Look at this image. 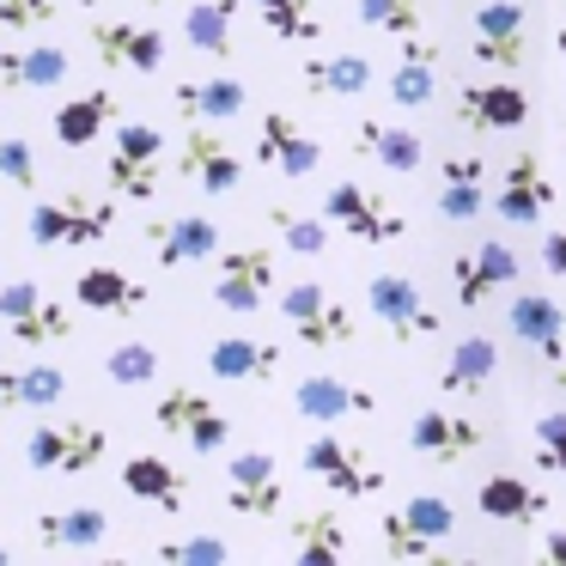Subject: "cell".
<instances>
[{"instance_id":"cell-42","label":"cell","mask_w":566,"mask_h":566,"mask_svg":"<svg viewBox=\"0 0 566 566\" xmlns=\"http://www.w3.org/2000/svg\"><path fill=\"white\" fill-rule=\"evenodd\" d=\"M269 220H274V232H281V244H286V250H298V256H323V250H329V213L274 208Z\"/></svg>"},{"instance_id":"cell-5","label":"cell","mask_w":566,"mask_h":566,"mask_svg":"<svg viewBox=\"0 0 566 566\" xmlns=\"http://www.w3.org/2000/svg\"><path fill=\"white\" fill-rule=\"evenodd\" d=\"M281 317H286V329H293L305 347H347L359 335L354 305H347L342 293H329L323 281H293V286H286V293H281Z\"/></svg>"},{"instance_id":"cell-35","label":"cell","mask_w":566,"mask_h":566,"mask_svg":"<svg viewBox=\"0 0 566 566\" xmlns=\"http://www.w3.org/2000/svg\"><path fill=\"white\" fill-rule=\"evenodd\" d=\"M298 86H305L311 98H359V92L371 86V62L366 55H311V62L298 67Z\"/></svg>"},{"instance_id":"cell-6","label":"cell","mask_w":566,"mask_h":566,"mask_svg":"<svg viewBox=\"0 0 566 566\" xmlns=\"http://www.w3.org/2000/svg\"><path fill=\"white\" fill-rule=\"evenodd\" d=\"M366 311L384 323V335H390L396 347H408V342H427V335H439V311L427 305V293H420L408 274H396V269H378L366 281Z\"/></svg>"},{"instance_id":"cell-22","label":"cell","mask_w":566,"mask_h":566,"mask_svg":"<svg viewBox=\"0 0 566 566\" xmlns=\"http://www.w3.org/2000/svg\"><path fill=\"white\" fill-rule=\"evenodd\" d=\"M505 329H512V342L536 347L542 359L566 354V305L548 293H517L512 305H505Z\"/></svg>"},{"instance_id":"cell-25","label":"cell","mask_w":566,"mask_h":566,"mask_svg":"<svg viewBox=\"0 0 566 566\" xmlns=\"http://www.w3.org/2000/svg\"><path fill=\"white\" fill-rule=\"evenodd\" d=\"M171 104H177V116H184V123H238V116L250 111V92H244V80H232V74L177 80Z\"/></svg>"},{"instance_id":"cell-50","label":"cell","mask_w":566,"mask_h":566,"mask_svg":"<svg viewBox=\"0 0 566 566\" xmlns=\"http://www.w3.org/2000/svg\"><path fill=\"white\" fill-rule=\"evenodd\" d=\"M542 560H554V566H566V524H554L548 536H542Z\"/></svg>"},{"instance_id":"cell-10","label":"cell","mask_w":566,"mask_h":566,"mask_svg":"<svg viewBox=\"0 0 566 566\" xmlns=\"http://www.w3.org/2000/svg\"><path fill=\"white\" fill-rule=\"evenodd\" d=\"M488 420H475V415H444V408H420L415 415V427H408V451L420 457V463H432V469H457V463H469L475 451H488Z\"/></svg>"},{"instance_id":"cell-21","label":"cell","mask_w":566,"mask_h":566,"mask_svg":"<svg viewBox=\"0 0 566 566\" xmlns=\"http://www.w3.org/2000/svg\"><path fill=\"white\" fill-rule=\"evenodd\" d=\"M256 165L262 171H281V177H311L323 165V147L286 111H269L256 123Z\"/></svg>"},{"instance_id":"cell-29","label":"cell","mask_w":566,"mask_h":566,"mask_svg":"<svg viewBox=\"0 0 566 566\" xmlns=\"http://www.w3.org/2000/svg\"><path fill=\"white\" fill-rule=\"evenodd\" d=\"M74 74L62 43H13V50H0V80L13 92H50Z\"/></svg>"},{"instance_id":"cell-7","label":"cell","mask_w":566,"mask_h":566,"mask_svg":"<svg viewBox=\"0 0 566 566\" xmlns=\"http://www.w3.org/2000/svg\"><path fill=\"white\" fill-rule=\"evenodd\" d=\"M159 165H165V135L153 123H123L111 140V196L116 201H153L159 196Z\"/></svg>"},{"instance_id":"cell-56","label":"cell","mask_w":566,"mask_h":566,"mask_svg":"<svg viewBox=\"0 0 566 566\" xmlns=\"http://www.w3.org/2000/svg\"><path fill=\"white\" fill-rule=\"evenodd\" d=\"M560 140H566V128H560Z\"/></svg>"},{"instance_id":"cell-19","label":"cell","mask_w":566,"mask_h":566,"mask_svg":"<svg viewBox=\"0 0 566 566\" xmlns=\"http://www.w3.org/2000/svg\"><path fill=\"white\" fill-rule=\"evenodd\" d=\"M92 50L104 67H128V74H159L165 67V31L135 25V19H92L86 25Z\"/></svg>"},{"instance_id":"cell-16","label":"cell","mask_w":566,"mask_h":566,"mask_svg":"<svg viewBox=\"0 0 566 566\" xmlns=\"http://www.w3.org/2000/svg\"><path fill=\"white\" fill-rule=\"evenodd\" d=\"M475 38H469V55H475L481 67H500V74H517L530 55V13L517 7V0H488L475 13Z\"/></svg>"},{"instance_id":"cell-32","label":"cell","mask_w":566,"mask_h":566,"mask_svg":"<svg viewBox=\"0 0 566 566\" xmlns=\"http://www.w3.org/2000/svg\"><path fill=\"white\" fill-rule=\"evenodd\" d=\"M286 542H293V560H305V566H335V560H347V548H354L335 505H317V512L293 517Z\"/></svg>"},{"instance_id":"cell-43","label":"cell","mask_w":566,"mask_h":566,"mask_svg":"<svg viewBox=\"0 0 566 566\" xmlns=\"http://www.w3.org/2000/svg\"><path fill=\"white\" fill-rule=\"evenodd\" d=\"M104 371H111L116 390H140V384L159 378V347L153 342H123V347L104 354Z\"/></svg>"},{"instance_id":"cell-2","label":"cell","mask_w":566,"mask_h":566,"mask_svg":"<svg viewBox=\"0 0 566 566\" xmlns=\"http://www.w3.org/2000/svg\"><path fill=\"white\" fill-rule=\"evenodd\" d=\"M111 226H116V201L62 189V196H50V201L31 208L25 232H31V244H43V250H74V244H98V238H111Z\"/></svg>"},{"instance_id":"cell-38","label":"cell","mask_w":566,"mask_h":566,"mask_svg":"<svg viewBox=\"0 0 566 566\" xmlns=\"http://www.w3.org/2000/svg\"><path fill=\"white\" fill-rule=\"evenodd\" d=\"M244 0H196L184 13V43L196 55H232V25Z\"/></svg>"},{"instance_id":"cell-27","label":"cell","mask_w":566,"mask_h":566,"mask_svg":"<svg viewBox=\"0 0 566 566\" xmlns=\"http://www.w3.org/2000/svg\"><path fill=\"white\" fill-rule=\"evenodd\" d=\"M493 378H500V342H493V335H463V342L444 354L439 390L444 396H488Z\"/></svg>"},{"instance_id":"cell-37","label":"cell","mask_w":566,"mask_h":566,"mask_svg":"<svg viewBox=\"0 0 566 566\" xmlns=\"http://www.w3.org/2000/svg\"><path fill=\"white\" fill-rule=\"evenodd\" d=\"M67 396V371L62 366H19V371H0V408H55Z\"/></svg>"},{"instance_id":"cell-30","label":"cell","mask_w":566,"mask_h":566,"mask_svg":"<svg viewBox=\"0 0 566 566\" xmlns=\"http://www.w3.org/2000/svg\"><path fill=\"white\" fill-rule=\"evenodd\" d=\"M475 505H481V517H493V524H536L542 512H548V493L536 488V481H524V475H488L475 488Z\"/></svg>"},{"instance_id":"cell-44","label":"cell","mask_w":566,"mask_h":566,"mask_svg":"<svg viewBox=\"0 0 566 566\" xmlns=\"http://www.w3.org/2000/svg\"><path fill=\"white\" fill-rule=\"evenodd\" d=\"M159 560H177V566H220V560H232V542H220V536H177V542H159Z\"/></svg>"},{"instance_id":"cell-3","label":"cell","mask_w":566,"mask_h":566,"mask_svg":"<svg viewBox=\"0 0 566 566\" xmlns=\"http://www.w3.org/2000/svg\"><path fill=\"white\" fill-rule=\"evenodd\" d=\"M111 451V432L98 420H43L25 439V463L38 475H92Z\"/></svg>"},{"instance_id":"cell-17","label":"cell","mask_w":566,"mask_h":566,"mask_svg":"<svg viewBox=\"0 0 566 566\" xmlns=\"http://www.w3.org/2000/svg\"><path fill=\"white\" fill-rule=\"evenodd\" d=\"M226 505L238 517H281V505H286L281 463L269 451H238L226 463Z\"/></svg>"},{"instance_id":"cell-33","label":"cell","mask_w":566,"mask_h":566,"mask_svg":"<svg viewBox=\"0 0 566 566\" xmlns=\"http://www.w3.org/2000/svg\"><path fill=\"white\" fill-rule=\"evenodd\" d=\"M74 298H80L86 311H104V317H135V311L147 305V286H140L135 274L98 262V269L74 274Z\"/></svg>"},{"instance_id":"cell-40","label":"cell","mask_w":566,"mask_h":566,"mask_svg":"<svg viewBox=\"0 0 566 566\" xmlns=\"http://www.w3.org/2000/svg\"><path fill=\"white\" fill-rule=\"evenodd\" d=\"M354 19L366 31H384V38H415V31H427V7L420 0H354Z\"/></svg>"},{"instance_id":"cell-23","label":"cell","mask_w":566,"mask_h":566,"mask_svg":"<svg viewBox=\"0 0 566 566\" xmlns=\"http://www.w3.org/2000/svg\"><path fill=\"white\" fill-rule=\"evenodd\" d=\"M439 38H427V31H415V38H402V62H396L390 74V104L396 111H427L432 98H439Z\"/></svg>"},{"instance_id":"cell-15","label":"cell","mask_w":566,"mask_h":566,"mask_svg":"<svg viewBox=\"0 0 566 566\" xmlns=\"http://www.w3.org/2000/svg\"><path fill=\"white\" fill-rule=\"evenodd\" d=\"M177 171L201 189V196H232L244 184V159L232 153V140L220 135V123H189L184 147H177Z\"/></svg>"},{"instance_id":"cell-45","label":"cell","mask_w":566,"mask_h":566,"mask_svg":"<svg viewBox=\"0 0 566 566\" xmlns=\"http://www.w3.org/2000/svg\"><path fill=\"white\" fill-rule=\"evenodd\" d=\"M536 469H548V475L566 481V408H554V415L536 420Z\"/></svg>"},{"instance_id":"cell-26","label":"cell","mask_w":566,"mask_h":566,"mask_svg":"<svg viewBox=\"0 0 566 566\" xmlns=\"http://www.w3.org/2000/svg\"><path fill=\"white\" fill-rule=\"evenodd\" d=\"M208 371L220 384H269L281 371V347L262 335H220L208 347Z\"/></svg>"},{"instance_id":"cell-47","label":"cell","mask_w":566,"mask_h":566,"mask_svg":"<svg viewBox=\"0 0 566 566\" xmlns=\"http://www.w3.org/2000/svg\"><path fill=\"white\" fill-rule=\"evenodd\" d=\"M31 305H43V286L31 281V274H19V281H0V323H19Z\"/></svg>"},{"instance_id":"cell-24","label":"cell","mask_w":566,"mask_h":566,"mask_svg":"<svg viewBox=\"0 0 566 566\" xmlns=\"http://www.w3.org/2000/svg\"><path fill=\"white\" fill-rule=\"evenodd\" d=\"M147 244L159 256V269H184V262H208L220 256V226L208 213H177V220L147 226Z\"/></svg>"},{"instance_id":"cell-28","label":"cell","mask_w":566,"mask_h":566,"mask_svg":"<svg viewBox=\"0 0 566 566\" xmlns=\"http://www.w3.org/2000/svg\"><path fill=\"white\" fill-rule=\"evenodd\" d=\"M354 153L371 159L378 171H390V177H408L427 159V140H420L415 128H390V123H378V116H366V123H354Z\"/></svg>"},{"instance_id":"cell-51","label":"cell","mask_w":566,"mask_h":566,"mask_svg":"<svg viewBox=\"0 0 566 566\" xmlns=\"http://www.w3.org/2000/svg\"><path fill=\"white\" fill-rule=\"evenodd\" d=\"M548 384H554V390H566V354L548 359Z\"/></svg>"},{"instance_id":"cell-54","label":"cell","mask_w":566,"mask_h":566,"mask_svg":"<svg viewBox=\"0 0 566 566\" xmlns=\"http://www.w3.org/2000/svg\"><path fill=\"white\" fill-rule=\"evenodd\" d=\"M80 7H98V0H80Z\"/></svg>"},{"instance_id":"cell-41","label":"cell","mask_w":566,"mask_h":566,"mask_svg":"<svg viewBox=\"0 0 566 566\" xmlns=\"http://www.w3.org/2000/svg\"><path fill=\"white\" fill-rule=\"evenodd\" d=\"M7 329H13L19 347H50V342H67V335H74V311H67L62 298L43 293V305H31L25 317L7 323Z\"/></svg>"},{"instance_id":"cell-53","label":"cell","mask_w":566,"mask_h":566,"mask_svg":"<svg viewBox=\"0 0 566 566\" xmlns=\"http://www.w3.org/2000/svg\"><path fill=\"white\" fill-rule=\"evenodd\" d=\"M0 560H13V548H7V542H0Z\"/></svg>"},{"instance_id":"cell-1","label":"cell","mask_w":566,"mask_h":566,"mask_svg":"<svg viewBox=\"0 0 566 566\" xmlns=\"http://www.w3.org/2000/svg\"><path fill=\"white\" fill-rule=\"evenodd\" d=\"M451 530H457V505L444 493H415V500L378 517V548L390 560H439Z\"/></svg>"},{"instance_id":"cell-18","label":"cell","mask_w":566,"mask_h":566,"mask_svg":"<svg viewBox=\"0 0 566 566\" xmlns=\"http://www.w3.org/2000/svg\"><path fill=\"white\" fill-rule=\"evenodd\" d=\"M493 177H500V171H493L488 159H475V153H463V159H444L432 208H439L451 226H475L481 213H493Z\"/></svg>"},{"instance_id":"cell-14","label":"cell","mask_w":566,"mask_h":566,"mask_svg":"<svg viewBox=\"0 0 566 566\" xmlns=\"http://www.w3.org/2000/svg\"><path fill=\"white\" fill-rule=\"evenodd\" d=\"M451 116L469 135H512L530 123V92L517 80H469L451 98Z\"/></svg>"},{"instance_id":"cell-48","label":"cell","mask_w":566,"mask_h":566,"mask_svg":"<svg viewBox=\"0 0 566 566\" xmlns=\"http://www.w3.org/2000/svg\"><path fill=\"white\" fill-rule=\"evenodd\" d=\"M55 19V0H0V25L7 31H31V25H50Z\"/></svg>"},{"instance_id":"cell-39","label":"cell","mask_w":566,"mask_h":566,"mask_svg":"<svg viewBox=\"0 0 566 566\" xmlns=\"http://www.w3.org/2000/svg\"><path fill=\"white\" fill-rule=\"evenodd\" d=\"M250 7L269 25V38H281V43H317L323 38V19L311 0H250Z\"/></svg>"},{"instance_id":"cell-13","label":"cell","mask_w":566,"mask_h":566,"mask_svg":"<svg viewBox=\"0 0 566 566\" xmlns=\"http://www.w3.org/2000/svg\"><path fill=\"white\" fill-rule=\"evenodd\" d=\"M548 208H554L548 165H542L536 147H517L512 159L500 165V184H493V213H500L505 226H536Z\"/></svg>"},{"instance_id":"cell-20","label":"cell","mask_w":566,"mask_h":566,"mask_svg":"<svg viewBox=\"0 0 566 566\" xmlns=\"http://www.w3.org/2000/svg\"><path fill=\"white\" fill-rule=\"evenodd\" d=\"M293 408L317 427H335V420H354V415H378V396L366 384L342 378V371H311V378L293 384Z\"/></svg>"},{"instance_id":"cell-36","label":"cell","mask_w":566,"mask_h":566,"mask_svg":"<svg viewBox=\"0 0 566 566\" xmlns=\"http://www.w3.org/2000/svg\"><path fill=\"white\" fill-rule=\"evenodd\" d=\"M104 536H111V512H104V505H67V512L38 517L43 548H98Z\"/></svg>"},{"instance_id":"cell-8","label":"cell","mask_w":566,"mask_h":566,"mask_svg":"<svg viewBox=\"0 0 566 566\" xmlns=\"http://www.w3.org/2000/svg\"><path fill=\"white\" fill-rule=\"evenodd\" d=\"M305 469L329 493H342V500H371V493H384V481H390L359 444H347L342 432H329V427L305 439Z\"/></svg>"},{"instance_id":"cell-4","label":"cell","mask_w":566,"mask_h":566,"mask_svg":"<svg viewBox=\"0 0 566 566\" xmlns=\"http://www.w3.org/2000/svg\"><path fill=\"white\" fill-rule=\"evenodd\" d=\"M323 213H329V226H342L354 244H402L408 238V220L396 213V201L384 196V189H371V184H354V177L329 184Z\"/></svg>"},{"instance_id":"cell-52","label":"cell","mask_w":566,"mask_h":566,"mask_svg":"<svg viewBox=\"0 0 566 566\" xmlns=\"http://www.w3.org/2000/svg\"><path fill=\"white\" fill-rule=\"evenodd\" d=\"M554 55H560V74H566V31H554Z\"/></svg>"},{"instance_id":"cell-49","label":"cell","mask_w":566,"mask_h":566,"mask_svg":"<svg viewBox=\"0 0 566 566\" xmlns=\"http://www.w3.org/2000/svg\"><path fill=\"white\" fill-rule=\"evenodd\" d=\"M542 269H548V274H560V281H566V226H560V232H548V238H542Z\"/></svg>"},{"instance_id":"cell-31","label":"cell","mask_w":566,"mask_h":566,"mask_svg":"<svg viewBox=\"0 0 566 566\" xmlns=\"http://www.w3.org/2000/svg\"><path fill=\"white\" fill-rule=\"evenodd\" d=\"M123 493L159 505V512H184V505H189V475L177 463H165V457L140 451V457H128V463H123Z\"/></svg>"},{"instance_id":"cell-11","label":"cell","mask_w":566,"mask_h":566,"mask_svg":"<svg viewBox=\"0 0 566 566\" xmlns=\"http://www.w3.org/2000/svg\"><path fill=\"white\" fill-rule=\"evenodd\" d=\"M153 420H159L165 439H184L189 451H201V457L226 451V439H232V420H226L196 384H171V390L159 396V408H153Z\"/></svg>"},{"instance_id":"cell-12","label":"cell","mask_w":566,"mask_h":566,"mask_svg":"<svg viewBox=\"0 0 566 566\" xmlns=\"http://www.w3.org/2000/svg\"><path fill=\"white\" fill-rule=\"evenodd\" d=\"M274 298V250L269 244H238L220 256L213 274V305L232 311V317H256Z\"/></svg>"},{"instance_id":"cell-34","label":"cell","mask_w":566,"mask_h":566,"mask_svg":"<svg viewBox=\"0 0 566 566\" xmlns=\"http://www.w3.org/2000/svg\"><path fill=\"white\" fill-rule=\"evenodd\" d=\"M111 123H116V92L98 86V92L67 98L62 111H55V140H62L67 153H80V147H92V140H98Z\"/></svg>"},{"instance_id":"cell-46","label":"cell","mask_w":566,"mask_h":566,"mask_svg":"<svg viewBox=\"0 0 566 566\" xmlns=\"http://www.w3.org/2000/svg\"><path fill=\"white\" fill-rule=\"evenodd\" d=\"M0 177L13 189H38V153H31V140L25 135H0Z\"/></svg>"},{"instance_id":"cell-55","label":"cell","mask_w":566,"mask_h":566,"mask_svg":"<svg viewBox=\"0 0 566 566\" xmlns=\"http://www.w3.org/2000/svg\"><path fill=\"white\" fill-rule=\"evenodd\" d=\"M147 7H165V0H147Z\"/></svg>"},{"instance_id":"cell-9","label":"cell","mask_w":566,"mask_h":566,"mask_svg":"<svg viewBox=\"0 0 566 566\" xmlns=\"http://www.w3.org/2000/svg\"><path fill=\"white\" fill-rule=\"evenodd\" d=\"M517 274H524V262H517L512 244H500V238H475V244H463L451 256V293H457L463 311H481L488 298H500Z\"/></svg>"}]
</instances>
